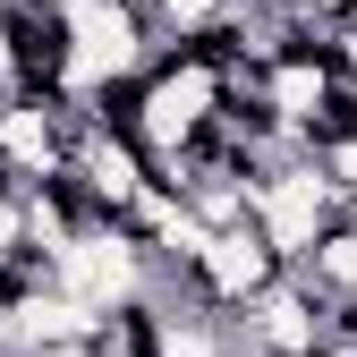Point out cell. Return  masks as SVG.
<instances>
[{
    "mask_svg": "<svg viewBox=\"0 0 357 357\" xmlns=\"http://www.w3.org/2000/svg\"><path fill=\"white\" fill-rule=\"evenodd\" d=\"M332 213H340V196H332V178H324L315 153H298L273 178H255V221H264V238H273L289 264L315 255V238L332 230Z\"/></svg>",
    "mask_w": 357,
    "mask_h": 357,
    "instance_id": "obj_1",
    "label": "cell"
},
{
    "mask_svg": "<svg viewBox=\"0 0 357 357\" xmlns=\"http://www.w3.org/2000/svg\"><path fill=\"white\" fill-rule=\"evenodd\" d=\"M68 178L85 188V204H102V213H128L145 188H153V153L128 137L119 119L102 111H85L77 119V145H68Z\"/></svg>",
    "mask_w": 357,
    "mask_h": 357,
    "instance_id": "obj_2",
    "label": "cell"
},
{
    "mask_svg": "<svg viewBox=\"0 0 357 357\" xmlns=\"http://www.w3.org/2000/svg\"><path fill=\"white\" fill-rule=\"evenodd\" d=\"M289 273V255L264 238V221L247 213V221H230V230H213V247H204V289L221 298V306H247V298H264Z\"/></svg>",
    "mask_w": 357,
    "mask_h": 357,
    "instance_id": "obj_3",
    "label": "cell"
},
{
    "mask_svg": "<svg viewBox=\"0 0 357 357\" xmlns=\"http://www.w3.org/2000/svg\"><path fill=\"white\" fill-rule=\"evenodd\" d=\"M298 273L315 281L332 306H340V298H357V213H332V230L315 238V255H306Z\"/></svg>",
    "mask_w": 357,
    "mask_h": 357,
    "instance_id": "obj_4",
    "label": "cell"
},
{
    "mask_svg": "<svg viewBox=\"0 0 357 357\" xmlns=\"http://www.w3.org/2000/svg\"><path fill=\"white\" fill-rule=\"evenodd\" d=\"M349 9H357V0H349Z\"/></svg>",
    "mask_w": 357,
    "mask_h": 357,
    "instance_id": "obj_5",
    "label": "cell"
}]
</instances>
